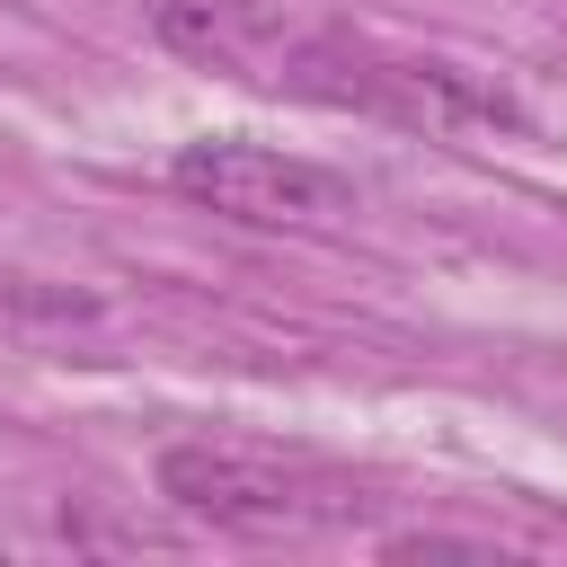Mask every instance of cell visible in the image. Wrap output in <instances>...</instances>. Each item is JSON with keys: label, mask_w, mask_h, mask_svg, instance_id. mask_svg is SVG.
Instances as JSON below:
<instances>
[{"label": "cell", "mask_w": 567, "mask_h": 567, "mask_svg": "<svg viewBox=\"0 0 567 567\" xmlns=\"http://www.w3.org/2000/svg\"><path fill=\"white\" fill-rule=\"evenodd\" d=\"M151 35L186 62L248 71V80H284V62L301 44L284 0H151Z\"/></svg>", "instance_id": "3957f363"}, {"label": "cell", "mask_w": 567, "mask_h": 567, "mask_svg": "<svg viewBox=\"0 0 567 567\" xmlns=\"http://www.w3.org/2000/svg\"><path fill=\"white\" fill-rule=\"evenodd\" d=\"M0 301H9V275H0Z\"/></svg>", "instance_id": "277c9868"}, {"label": "cell", "mask_w": 567, "mask_h": 567, "mask_svg": "<svg viewBox=\"0 0 567 567\" xmlns=\"http://www.w3.org/2000/svg\"><path fill=\"white\" fill-rule=\"evenodd\" d=\"M168 186L221 221H248V230H319V221H346L354 213V186L301 151H275V142H186L168 159Z\"/></svg>", "instance_id": "6da1fadb"}, {"label": "cell", "mask_w": 567, "mask_h": 567, "mask_svg": "<svg viewBox=\"0 0 567 567\" xmlns=\"http://www.w3.org/2000/svg\"><path fill=\"white\" fill-rule=\"evenodd\" d=\"M159 496L213 532H319L337 514V487L301 461L248 452V443H168L159 452Z\"/></svg>", "instance_id": "7a4b0ae2"}]
</instances>
